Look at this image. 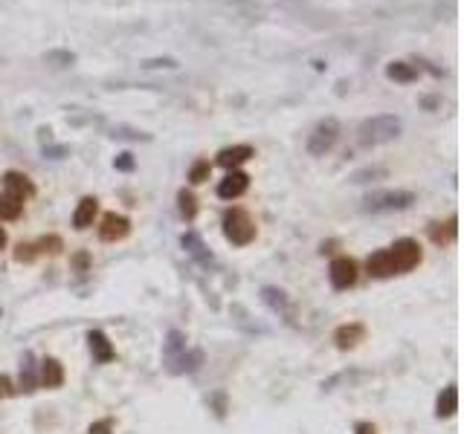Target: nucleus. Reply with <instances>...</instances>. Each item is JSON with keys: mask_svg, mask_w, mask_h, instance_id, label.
<instances>
[{"mask_svg": "<svg viewBox=\"0 0 464 434\" xmlns=\"http://www.w3.org/2000/svg\"><path fill=\"white\" fill-rule=\"evenodd\" d=\"M35 385H38V379H35V359H32V354H26L24 365H21V388L26 391V394H32Z\"/></svg>", "mask_w": 464, "mask_h": 434, "instance_id": "21", "label": "nucleus"}, {"mask_svg": "<svg viewBox=\"0 0 464 434\" xmlns=\"http://www.w3.org/2000/svg\"><path fill=\"white\" fill-rule=\"evenodd\" d=\"M96 211H99V200H96V197H81V203H78L76 211H73V226H76L78 232L91 229L93 221H96Z\"/></svg>", "mask_w": 464, "mask_h": 434, "instance_id": "9", "label": "nucleus"}, {"mask_svg": "<svg viewBox=\"0 0 464 434\" xmlns=\"http://www.w3.org/2000/svg\"><path fill=\"white\" fill-rule=\"evenodd\" d=\"M224 235L235 246H247V243L256 240V223H252V217H249L247 208L232 206V208L224 211Z\"/></svg>", "mask_w": 464, "mask_h": 434, "instance_id": "2", "label": "nucleus"}, {"mask_svg": "<svg viewBox=\"0 0 464 434\" xmlns=\"http://www.w3.org/2000/svg\"><path fill=\"white\" fill-rule=\"evenodd\" d=\"M366 339V327L360 322H351V324H343L334 330V342L340 351H349V347H357L360 342Z\"/></svg>", "mask_w": 464, "mask_h": 434, "instance_id": "11", "label": "nucleus"}, {"mask_svg": "<svg viewBox=\"0 0 464 434\" xmlns=\"http://www.w3.org/2000/svg\"><path fill=\"white\" fill-rule=\"evenodd\" d=\"M336 139H340V122L328 116V119L316 122V127L311 130V137H308V154L311 157H325L336 145Z\"/></svg>", "mask_w": 464, "mask_h": 434, "instance_id": "4", "label": "nucleus"}, {"mask_svg": "<svg viewBox=\"0 0 464 434\" xmlns=\"http://www.w3.org/2000/svg\"><path fill=\"white\" fill-rule=\"evenodd\" d=\"M73 264H76V267H78V270L84 272V270H88V264H91V258H88V255H84V252H78V255L73 258Z\"/></svg>", "mask_w": 464, "mask_h": 434, "instance_id": "35", "label": "nucleus"}, {"mask_svg": "<svg viewBox=\"0 0 464 434\" xmlns=\"http://www.w3.org/2000/svg\"><path fill=\"white\" fill-rule=\"evenodd\" d=\"M455 408H458V388H455V385H447V388L441 391L438 403H435V414H438V417H453Z\"/></svg>", "mask_w": 464, "mask_h": 434, "instance_id": "19", "label": "nucleus"}, {"mask_svg": "<svg viewBox=\"0 0 464 434\" xmlns=\"http://www.w3.org/2000/svg\"><path fill=\"white\" fill-rule=\"evenodd\" d=\"M357 434H377V428L371 423H357Z\"/></svg>", "mask_w": 464, "mask_h": 434, "instance_id": "37", "label": "nucleus"}, {"mask_svg": "<svg viewBox=\"0 0 464 434\" xmlns=\"http://www.w3.org/2000/svg\"><path fill=\"white\" fill-rule=\"evenodd\" d=\"M256 157V151H252V145H232V148H224L218 154V165H224L227 171H235L238 165H244L247 159Z\"/></svg>", "mask_w": 464, "mask_h": 434, "instance_id": "13", "label": "nucleus"}, {"mask_svg": "<svg viewBox=\"0 0 464 434\" xmlns=\"http://www.w3.org/2000/svg\"><path fill=\"white\" fill-rule=\"evenodd\" d=\"M412 203H415V194L412 191L386 189V191H371L363 200V208L366 211H401V208H409Z\"/></svg>", "mask_w": 464, "mask_h": 434, "instance_id": "3", "label": "nucleus"}, {"mask_svg": "<svg viewBox=\"0 0 464 434\" xmlns=\"http://www.w3.org/2000/svg\"><path fill=\"white\" fill-rule=\"evenodd\" d=\"M366 270L371 278H392L398 270H395V260L389 255V249H381V252H374L368 260H366Z\"/></svg>", "mask_w": 464, "mask_h": 434, "instance_id": "10", "label": "nucleus"}, {"mask_svg": "<svg viewBox=\"0 0 464 434\" xmlns=\"http://www.w3.org/2000/svg\"><path fill=\"white\" fill-rule=\"evenodd\" d=\"M183 354H186V336L180 330H172V333H168V342H165V362H168V368H172Z\"/></svg>", "mask_w": 464, "mask_h": 434, "instance_id": "18", "label": "nucleus"}, {"mask_svg": "<svg viewBox=\"0 0 464 434\" xmlns=\"http://www.w3.org/2000/svg\"><path fill=\"white\" fill-rule=\"evenodd\" d=\"M401 137V119L398 116H389V113H381V116H371L360 125L357 130V139L360 145L366 148H374V145H386L392 139Z\"/></svg>", "mask_w": 464, "mask_h": 434, "instance_id": "1", "label": "nucleus"}, {"mask_svg": "<svg viewBox=\"0 0 464 434\" xmlns=\"http://www.w3.org/2000/svg\"><path fill=\"white\" fill-rule=\"evenodd\" d=\"M180 243H183V249H186V255H192L195 260H197V264H203V267H209V264H212V252H209L206 249V243L195 235V232H186L183 238H180Z\"/></svg>", "mask_w": 464, "mask_h": 434, "instance_id": "14", "label": "nucleus"}, {"mask_svg": "<svg viewBox=\"0 0 464 434\" xmlns=\"http://www.w3.org/2000/svg\"><path fill=\"white\" fill-rule=\"evenodd\" d=\"M143 67H145V70H157V67L175 70V67H177V61H175V58H145V61H143Z\"/></svg>", "mask_w": 464, "mask_h": 434, "instance_id": "30", "label": "nucleus"}, {"mask_svg": "<svg viewBox=\"0 0 464 434\" xmlns=\"http://www.w3.org/2000/svg\"><path fill=\"white\" fill-rule=\"evenodd\" d=\"M113 137H122V139H148L143 130H128V127H116Z\"/></svg>", "mask_w": 464, "mask_h": 434, "instance_id": "33", "label": "nucleus"}, {"mask_svg": "<svg viewBox=\"0 0 464 434\" xmlns=\"http://www.w3.org/2000/svg\"><path fill=\"white\" fill-rule=\"evenodd\" d=\"M386 168L383 165H371V168H363V171H357L354 177H351V183H371V180H383L386 177Z\"/></svg>", "mask_w": 464, "mask_h": 434, "instance_id": "26", "label": "nucleus"}, {"mask_svg": "<svg viewBox=\"0 0 464 434\" xmlns=\"http://www.w3.org/2000/svg\"><path fill=\"white\" fill-rule=\"evenodd\" d=\"M44 61L53 64V67H58V70H64V67H73V64H76V55H73L70 50H50V53L44 55Z\"/></svg>", "mask_w": 464, "mask_h": 434, "instance_id": "23", "label": "nucleus"}, {"mask_svg": "<svg viewBox=\"0 0 464 434\" xmlns=\"http://www.w3.org/2000/svg\"><path fill=\"white\" fill-rule=\"evenodd\" d=\"M328 278H331V287L334 290H349V287H354V281H357V264L351 258H334L331 260V270H328Z\"/></svg>", "mask_w": 464, "mask_h": 434, "instance_id": "6", "label": "nucleus"}, {"mask_svg": "<svg viewBox=\"0 0 464 434\" xmlns=\"http://www.w3.org/2000/svg\"><path fill=\"white\" fill-rule=\"evenodd\" d=\"M113 431V420L110 417H105V420H96L93 425H91V431L88 434H110Z\"/></svg>", "mask_w": 464, "mask_h": 434, "instance_id": "31", "label": "nucleus"}, {"mask_svg": "<svg viewBox=\"0 0 464 434\" xmlns=\"http://www.w3.org/2000/svg\"><path fill=\"white\" fill-rule=\"evenodd\" d=\"M21 211H24V197H18L12 191L0 194V221H18Z\"/></svg>", "mask_w": 464, "mask_h": 434, "instance_id": "17", "label": "nucleus"}, {"mask_svg": "<svg viewBox=\"0 0 464 434\" xmlns=\"http://www.w3.org/2000/svg\"><path fill=\"white\" fill-rule=\"evenodd\" d=\"M4 183H6V191L18 194V197H32L35 194V186L29 183V177H26V174H21V171H6Z\"/></svg>", "mask_w": 464, "mask_h": 434, "instance_id": "16", "label": "nucleus"}, {"mask_svg": "<svg viewBox=\"0 0 464 434\" xmlns=\"http://www.w3.org/2000/svg\"><path fill=\"white\" fill-rule=\"evenodd\" d=\"M430 235H433V240L441 243V246H444L447 240H453V238H455V217H450V223H444V226L435 223V226L430 229Z\"/></svg>", "mask_w": 464, "mask_h": 434, "instance_id": "24", "label": "nucleus"}, {"mask_svg": "<svg viewBox=\"0 0 464 434\" xmlns=\"http://www.w3.org/2000/svg\"><path fill=\"white\" fill-rule=\"evenodd\" d=\"M209 171H212L209 159H197V162H192V168H189V183H195V186L206 183V180H209Z\"/></svg>", "mask_w": 464, "mask_h": 434, "instance_id": "25", "label": "nucleus"}, {"mask_svg": "<svg viewBox=\"0 0 464 434\" xmlns=\"http://www.w3.org/2000/svg\"><path fill=\"white\" fill-rule=\"evenodd\" d=\"M44 154H50L53 159H61V157L67 154V148H64V145H53V148H44Z\"/></svg>", "mask_w": 464, "mask_h": 434, "instance_id": "36", "label": "nucleus"}, {"mask_svg": "<svg viewBox=\"0 0 464 434\" xmlns=\"http://www.w3.org/2000/svg\"><path fill=\"white\" fill-rule=\"evenodd\" d=\"M386 75H389L392 81H398V84H412V81H418V70H415L412 64H406V61H392V64L386 67Z\"/></svg>", "mask_w": 464, "mask_h": 434, "instance_id": "20", "label": "nucleus"}, {"mask_svg": "<svg viewBox=\"0 0 464 434\" xmlns=\"http://www.w3.org/2000/svg\"><path fill=\"white\" fill-rule=\"evenodd\" d=\"M113 168H116V171H134V168H137V159H134V154H128V151H125V154H119V157L113 159Z\"/></svg>", "mask_w": 464, "mask_h": 434, "instance_id": "29", "label": "nucleus"}, {"mask_svg": "<svg viewBox=\"0 0 464 434\" xmlns=\"http://www.w3.org/2000/svg\"><path fill=\"white\" fill-rule=\"evenodd\" d=\"M41 385L44 388H61L64 385V368L58 359L47 356L44 362H41Z\"/></svg>", "mask_w": 464, "mask_h": 434, "instance_id": "15", "label": "nucleus"}, {"mask_svg": "<svg viewBox=\"0 0 464 434\" xmlns=\"http://www.w3.org/2000/svg\"><path fill=\"white\" fill-rule=\"evenodd\" d=\"M15 394V388H12V379L9 376H4V374H0V397H12Z\"/></svg>", "mask_w": 464, "mask_h": 434, "instance_id": "34", "label": "nucleus"}, {"mask_svg": "<svg viewBox=\"0 0 464 434\" xmlns=\"http://www.w3.org/2000/svg\"><path fill=\"white\" fill-rule=\"evenodd\" d=\"M41 249L50 252V255H58V252H61V238H56V235L44 238V240H41Z\"/></svg>", "mask_w": 464, "mask_h": 434, "instance_id": "32", "label": "nucleus"}, {"mask_svg": "<svg viewBox=\"0 0 464 434\" xmlns=\"http://www.w3.org/2000/svg\"><path fill=\"white\" fill-rule=\"evenodd\" d=\"M262 298L270 304V307H273L276 313L287 307V298H284V292H282V290H276V287H264V290H262Z\"/></svg>", "mask_w": 464, "mask_h": 434, "instance_id": "27", "label": "nucleus"}, {"mask_svg": "<svg viewBox=\"0 0 464 434\" xmlns=\"http://www.w3.org/2000/svg\"><path fill=\"white\" fill-rule=\"evenodd\" d=\"M177 206H180V214L186 217V221H195L197 217V200H195V194L192 191H177Z\"/></svg>", "mask_w": 464, "mask_h": 434, "instance_id": "22", "label": "nucleus"}, {"mask_svg": "<svg viewBox=\"0 0 464 434\" xmlns=\"http://www.w3.org/2000/svg\"><path fill=\"white\" fill-rule=\"evenodd\" d=\"M131 232V221L125 214H116V211H108L102 217V226H99V238L105 243H113V240H122L125 235Z\"/></svg>", "mask_w": 464, "mask_h": 434, "instance_id": "7", "label": "nucleus"}, {"mask_svg": "<svg viewBox=\"0 0 464 434\" xmlns=\"http://www.w3.org/2000/svg\"><path fill=\"white\" fill-rule=\"evenodd\" d=\"M88 342H91V354H93V359L96 362H113L116 359V351H113V344H110V339L102 333V330H91L88 333Z\"/></svg>", "mask_w": 464, "mask_h": 434, "instance_id": "12", "label": "nucleus"}, {"mask_svg": "<svg viewBox=\"0 0 464 434\" xmlns=\"http://www.w3.org/2000/svg\"><path fill=\"white\" fill-rule=\"evenodd\" d=\"M35 255H38V249L32 243H18V249H15V260H18V264H32Z\"/></svg>", "mask_w": 464, "mask_h": 434, "instance_id": "28", "label": "nucleus"}, {"mask_svg": "<svg viewBox=\"0 0 464 434\" xmlns=\"http://www.w3.org/2000/svg\"><path fill=\"white\" fill-rule=\"evenodd\" d=\"M6 246V232H4V226H0V249Z\"/></svg>", "mask_w": 464, "mask_h": 434, "instance_id": "38", "label": "nucleus"}, {"mask_svg": "<svg viewBox=\"0 0 464 434\" xmlns=\"http://www.w3.org/2000/svg\"><path fill=\"white\" fill-rule=\"evenodd\" d=\"M249 189V177L244 171H230L227 177L218 183V197L221 200H235Z\"/></svg>", "mask_w": 464, "mask_h": 434, "instance_id": "8", "label": "nucleus"}, {"mask_svg": "<svg viewBox=\"0 0 464 434\" xmlns=\"http://www.w3.org/2000/svg\"><path fill=\"white\" fill-rule=\"evenodd\" d=\"M389 255H392V260H395V270H398V272H409V270H415V267L421 264V246H418V240H412V238H401V240L389 249Z\"/></svg>", "mask_w": 464, "mask_h": 434, "instance_id": "5", "label": "nucleus"}]
</instances>
